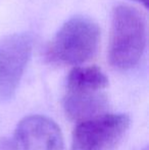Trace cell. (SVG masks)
<instances>
[{
  "label": "cell",
  "instance_id": "obj_2",
  "mask_svg": "<svg viewBox=\"0 0 149 150\" xmlns=\"http://www.w3.org/2000/svg\"><path fill=\"white\" fill-rule=\"evenodd\" d=\"M100 29L90 18L76 16L68 20L56 32L46 47L49 62L59 65H81L97 51Z\"/></svg>",
  "mask_w": 149,
  "mask_h": 150
},
{
  "label": "cell",
  "instance_id": "obj_4",
  "mask_svg": "<svg viewBox=\"0 0 149 150\" xmlns=\"http://www.w3.org/2000/svg\"><path fill=\"white\" fill-rule=\"evenodd\" d=\"M33 39L28 33H16L0 41V102L12 98L31 58Z\"/></svg>",
  "mask_w": 149,
  "mask_h": 150
},
{
  "label": "cell",
  "instance_id": "obj_3",
  "mask_svg": "<svg viewBox=\"0 0 149 150\" xmlns=\"http://www.w3.org/2000/svg\"><path fill=\"white\" fill-rule=\"evenodd\" d=\"M72 150H112L124 139L131 120L125 113H103L77 122Z\"/></svg>",
  "mask_w": 149,
  "mask_h": 150
},
{
  "label": "cell",
  "instance_id": "obj_1",
  "mask_svg": "<svg viewBox=\"0 0 149 150\" xmlns=\"http://www.w3.org/2000/svg\"><path fill=\"white\" fill-rule=\"evenodd\" d=\"M147 41L143 14L128 4H119L112 11L108 60L114 69L127 71L139 63Z\"/></svg>",
  "mask_w": 149,
  "mask_h": 150
},
{
  "label": "cell",
  "instance_id": "obj_5",
  "mask_svg": "<svg viewBox=\"0 0 149 150\" xmlns=\"http://www.w3.org/2000/svg\"><path fill=\"white\" fill-rule=\"evenodd\" d=\"M12 150H64V135L53 120L41 115L24 117L11 140Z\"/></svg>",
  "mask_w": 149,
  "mask_h": 150
},
{
  "label": "cell",
  "instance_id": "obj_9",
  "mask_svg": "<svg viewBox=\"0 0 149 150\" xmlns=\"http://www.w3.org/2000/svg\"><path fill=\"white\" fill-rule=\"evenodd\" d=\"M135 1L140 2V3H142L144 6H145V7H147V5H148V0H135Z\"/></svg>",
  "mask_w": 149,
  "mask_h": 150
},
{
  "label": "cell",
  "instance_id": "obj_7",
  "mask_svg": "<svg viewBox=\"0 0 149 150\" xmlns=\"http://www.w3.org/2000/svg\"><path fill=\"white\" fill-rule=\"evenodd\" d=\"M108 79L105 74L96 65H77L70 71L66 80V89L74 88H94L106 90Z\"/></svg>",
  "mask_w": 149,
  "mask_h": 150
},
{
  "label": "cell",
  "instance_id": "obj_8",
  "mask_svg": "<svg viewBox=\"0 0 149 150\" xmlns=\"http://www.w3.org/2000/svg\"><path fill=\"white\" fill-rule=\"evenodd\" d=\"M0 150H12L11 140L5 137H0Z\"/></svg>",
  "mask_w": 149,
  "mask_h": 150
},
{
  "label": "cell",
  "instance_id": "obj_10",
  "mask_svg": "<svg viewBox=\"0 0 149 150\" xmlns=\"http://www.w3.org/2000/svg\"><path fill=\"white\" fill-rule=\"evenodd\" d=\"M142 150H148V147H145L144 149H142Z\"/></svg>",
  "mask_w": 149,
  "mask_h": 150
},
{
  "label": "cell",
  "instance_id": "obj_6",
  "mask_svg": "<svg viewBox=\"0 0 149 150\" xmlns=\"http://www.w3.org/2000/svg\"><path fill=\"white\" fill-rule=\"evenodd\" d=\"M62 104L66 117L80 122L108 112L109 99L103 89L75 88L66 89Z\"/></svg>",
  "mask_w": 149,
  "mask_h": 150
}]
</instances>
